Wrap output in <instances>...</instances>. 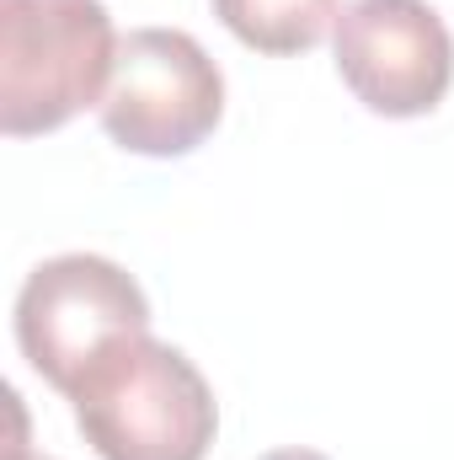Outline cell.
<instances>
[{"instance_id":"cell-1","label":"cell","mask_w":454,"mask_h":460,"mask_svg":"<svg viewBox=\"0 0 454 460\" xmlns=\"http://www.w3.org/2000/svg\"><path fill=\"white\" fill-rule=\"evenodd\" d=\"M70 407L102 460H204L220 434L204 369L150 332L118 338L75 380Z\"/></svg>"},{"instance_id":"cell-2","label":"cell","mask_w":454,"mask_h":460,"mask_svg":"<svg viewBox=\"0 0 454 460\" xmlns=\"http://www.w3.org/2000/svg\"><path fill=\"white\" fill-rule=\"evenodd\" d=\"M118 43L102 0H0V128L32 139L102 108Z\"/></svg>"},{"instance_id":"cell-3","label":"cell","mask_w":454,"mask_h":460,"mask_svg":"<svg viewBox=\"0 0 454 460\" xmlns=\"http://www.w3.org/2000/svg\"><path fill=\"white\" fill-rule=\"evenodd\" d=\"M102 128L118 150L171 161L193 155L225 118V75L182 27H134L118 43Z\"/></svg>"},{"instance_id":"cell-4","label":"cell","mask_w":454,"mask_h":460,"mask_svg":"<svg viewBox=\"0 0 454 460\" xmlns=\"http://www.w3.org/2000/svg\"><path fill=\"white\" fill-rule=\"evenodd\" d=\"M150 332V300L113 257L65 252L27 273L16 295V348L54 391H75V380L118 343Z\"/></svg>"},{"instance_id":"cell-5","label":"cell","mask_w":454,"mask_h":460,"mask_svg":"<svg viewBox=\"0 0 454 460\" xmlns=\"http://www.w3.org/2000/svg\"><path fill=\"white\" fill-rule=\"evenodd\" d=\"M342 86L380 118H428L454 86V38L428 0H353L332 32Z\"/></svg>"},{"instance_id":"cell-6","label":"cell","mask_w":454,"mask_h":460,"mask_svg":"<svg viewBox=\"0 0 454 460\" xmlns=\"http://www.w3.org/2000/svg\"><path fill=\"white\" fill-rule=\"evenodd\" d=\"M214 16L225 22L235 43L289 59V54H310L327 32H337L342 5L337 0H214Z\"/></svg>"},{"instance_id":"cell-7","label":"cell","mask_w":454,"mask_h":460,"mask_svg":"<svg viewBox=\"0 0 454 460\" xmlns=\"http://www.w3.org/2000/svg\"><path fill=\"white\" fill-rule=\"evenodd\" d=\"M262 460H327L321 450H305V445H289V450H273V456H262Z\"/></svg>"},{"instance_id":"cell-8","label":"cell","mask_w":454,"mask_h":460,"mask_svg":"<svg viewBox=\"0 0 454 460\" xmlns=\"http://www.w3.org/2000/svg\"><path fill=\"white\" fill-rule=\"evenodd\" d=\"M11 460H54V456H27V450H22V456H11Z\"/></svg>"}]
</instances>
